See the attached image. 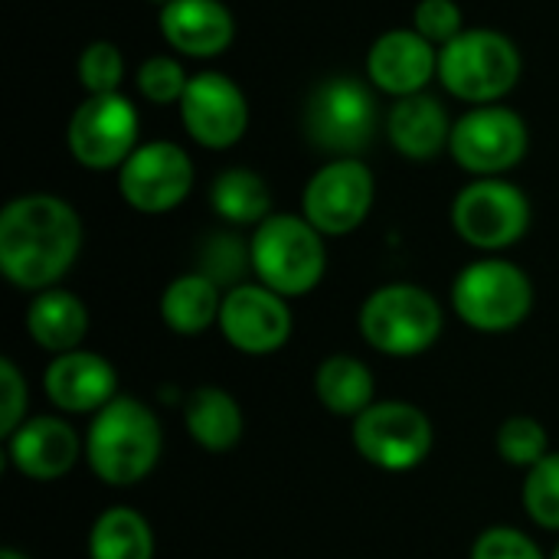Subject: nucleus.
<instances>
[{"label": "nucleus", "instance_id": "36", "mask_svg": "<svg viewBox=\"0 0 559 559\" xmlns=\"http://www.w3.org/2000/svg\"><path fill=\"white\" fill-rule=\"evenodd\" d=\"M550 559H559V544H557V547H554V554H550Z\"/></svg>", "mask_w": 559, "mask_h": 559}, {"label": "nucleus", "instance_id": "7", "mask_svg": "<svg viewBox=\"0 0 559 559\" xmlns=\"http://www.w3.org/2000/svg\"><path fill=\"white\" fill-rule=\"evenodd\" d=\"M301 128L324 154L360 157L377 138V95L357 75H328L311 88Z\"/></svg>", "mask_w": 559, "mask_h": 559}, {"label": "nucleus", "instance_id": "12", "mask_svg": "<svg viewBox=\"0 0 559 559\" xmlns=\"http://www.w3.org/2000/svg\"><path fill=\"white\" fill-rule=\"evenodd\" d=\"M138 108L121 92L85 95L66 124V147L85 170H118L138 147Z\"/></svg>", "mask_w": 559, "mask_h": 559}, {"label": "nucleus", "instance_id": "11", "mask_svg": "<svg viewBox=\"0 0 559 559\" xmlns=\"http://www.w3.org/2000/svg\"><path fill=\"white\" fill-rule=\"evenodd\" d=\"M377 180L360 157H331L301 190V216L324 236H350L373 210Z\"/></svg>", "mask_w": 559, "mask_h": 559}, {"label": "nucleus", "instance_id": "25", "mask_svg": "<svg viewBox=\"0 0 559 559\" xmlns=\"http://www.w3.org/2000/svg\"><path fill=\"white\" fill-rule=\"evenodd\" d=\"M157 537L151 521L128 508L115 504L105 508L88 531V559H154Z\"/></svg>", "mask_w": 559, "mask_h": 559}, {"label": "nucleus", "instance_id": "19", "mask_svg": "<svg viewBox=\"0 0 559 559\" xmlns=\"http://www.w3.org/2000/svg\"><path fill=\"white\" fill-rule=\"evenodd\" d=\"M160 36L187 59H213L233 46L236 16L223 0H167L160 3Z\"/></svg>", "mask_w": 559, "mask_h": 559}, {"label": "nucleus", "instance_id": "14", "mask_svg": "<svg viewBox=\"0 0 559 559\" xmlns=\"http://www.w3.org/2000/svg\"><path fill=\"white\" fill-rule=\"evenodd\" d=\"M219 334L223 341L242 354V357H272L285 350V344L295 334V314L288 298L275 295L272 288L252 282H242L229 292H223L219 308Z\"/></svg>", "mask_w": 559, "mask_h": 559}, {"label": "nucleus", "instance_id": "20", "mask_svg": "<svg viewBox=\"0 0 559 559\" xmlns=\"http://www.w3.org/2000/svg\"><path fill=\"white\" fill-rule=\"evenodd\" d=\"M452 124L455 121L449 118L445 105L429 92L396 98L386 115L390 144L406 160H436L442 151H449Z\"/></svg>", "mask_w": 559, "mask_h": 559}, {"label": "nucleus", "instance_id": "37", "mask_svg": "<svg viewBox=\"0 0 559 559\" xmlns=\"http://www.w3.org/2000/svg\"><path fill=\"white\" fill-rule=\"evenodd\" d=\"M154 3H167V0H154Z\"/></svg>", "mask_w": 559, "mask_h": 559}, {"label": "nucleus", "instance_id": "2", "mask_svg": "<svg viewBox=\"0 0 559 559\" xmlns=\"http://www.w3.org/2000/svg\"><path fill=\"white\" fill-rule=\"evenodd\" d=\"M85 465L105 488H134L154 475L164 455V426L138 396H115L85 429Z\"/></svg>", "mask_w": 559, "mask_h": 559}, {"label": "nucleus", "instance_id": "30", "mask_svg": "<svg viewBox=\"0 0 559 559\" xmlns=\"http://www.w3.org/2000/svg\"><path fill=\"white\" fill-rule=\"evenodd\" d=\"M75 79L85 95H108L121 88L124 79V56L111 39H92L75 62Z\"/></svg>", "mask_w": 559, "mask_h": 559}, {"label": "nucleus", "instance_id": "26", "mask_svg": "<svg viewBox=\"0 0 559 559\" xmlns=\"http://www.w3.org/2000/svg\"><path fill=\"white\" fill-rule=\"evenodd\" d=\"M210 206L229 226H259L272 216V190L249 167H226L210 183Z\"/></svg>", "mask_w": 559, "mask_h": 559}, {"label": "nucleus", "instance_id": "6", "mask_svg": "<svg viewBox=\"0 0 559 559\" xmlns=\"http://www.w3.org/2000/svg\"><path fill=\"white\" fill-rule=\"evenodd\" d=\"M521 72L518 43L488 26H472L439 49V82L459 102L495 105L514 92Z\"/></svg>", "mask_w": 559, "mask_h": 559}, {"label": "nucleus", "instance_id": "10", "mask_svg": "<svg viewBox=\"0 0 559 559\" xmlns=\"http://www.w3.org/2000/svg\"><path fill=\"white\" fill-rule=\"evenodd\" d=\"M527 121L501 102L472 105V111L452 124L449 141L452 160L472 177H504L527 157Z\"/></svg>", "mask_w": 559, "mask_h": 559}, {"label": "nucleus", "instance_id": "22", "mask_svg": "<svg viewBox=\"0 0 559 559\" xmlns=\"http://www.w3.org/2000/svg\"><path fill=\"white\" fill-rule=\"evenodd\" d=\"M183 426L197 449L226 455L242 442L246 416L239 400L223 386H197L183 400Z\"/></svg>", "mask_w": 559, "mask_h": 559}, {"label": "nucleus", "instance_id": "32", "mask_svg": "<svg viewBox=\"0 0 559 559\" xmlns=\"http://www.w3.org/2000/svg\"><path fill=\"white\" fill-rule=\"evenodd\" d=\"M468 559H550L544 554V547L524 534L521 527L514 524H495V527H485L472 550H468Z\"/></svg>", "mask_w": 559, "mask_h": 559}, {"label": "nucleus", "instance_id": "15", "mask_svg": "<svg viewBox=\"0 0 559 559\" xmlns=\"http://www.w3.org/2000/svg\"><path fill=\"white\" fill-rule=\"evenodd\" d=\"M180 121L187 134L206 151H229L246 138L249 102L246 92L223 72H197L180 98Z\"/></svg>", "mask_w": 559, "mask_h": 559}, {"label": "nucleus", "instance_id": "23", "mask_svg": "<svg viewBox=\"0 0 559 559\" xmlns=\"http://www.w3.org/2000/svg\"><path fill=\"white\" fill-rule=\"evenodd\" d=\"M219 308H223V288L206 275H200L197 269L170 278L157 301L164 328L177 337H200L210 328H216Z\"/></svg>", "mask_w": 559, "mask_h": 559}, {"label": "nucleus", "instance_id": "16", "mask_svg": "<svg viewBox=\"0 0 559 559\" xmlns=\"http://www.w3.org/2000/svg\"><path fill=\"white\" fill-rule=\"evenodd\" d=\"M7 465L36 485H52L72 475L85 459V439L62 416H29L13 436L3 439Z\"/></svg>", "mask_w": 559, "mask_h": 559}, {"label": "nucleus", "instance_id": "28", "mask_svg": "<svg viewBox=\"0 0 559 559\" xmlns=\"http://www.w3.org/2000/svg\"><path fill=\"white\" fill-rule=\"evenodd\" d=\"M495 452L504 465L531 472L537 462H544L554 449H550V432L537 416H508L498 432H495Z\"/></svg>", "mask_w": 559, "mask_h": 559}, {"label": "nucleus", "instance_id": "13", "mask_svg": "<svg viewBox=\"0 0 559 559\" xmlns=\"http://www.w3.org/2000/svg\"><path fill=\"white\" fill-rule=\"evenodd\" d=\"M197 167L190 154L174 141L138 144L134 154L118 167L121 200L144 216L174 213L193 190Z\"/></svg>", "mask_w": 559, "mask_h": 559}, {"label": "nucleus", "instance_id": "24", "mask_svg": "<svg viewBox=\"0 0 559 559\" xmlns=\"http://www.w3.org/2000/svg\"><path fill=\"white\" fill-rule=\"evenodd\" d=\"M314 396L337 419H357L377 403V380L367 360L354 354H331L314 370Z\"/></svg>", "mask_w": 559, "mask_h": 559}, {"label": "nucleus", "instance_id": "31", "mask_svg": "<svg viewBox=\"0 0 559 559\" xmlns=\"http://www.w3.org/2000/svg\"><path fill=\"white\" fill-rule=\"evenodd\" d=\"M134 85L154 105H180L190 85V72L177 56H147L134 72Z\"/></svg>", "mask_w": 559, "mask_h": 559}, {"label": "nucleus", "instance_id": "1", "mask_svg": "<svg viewBox=\"0 0 559 559\" xmlns=\"http://www.w3.org/2000/svg\"><path fill=\"white\" fill-rule=\"evenodd\" d=\"M82 216L56 193H23L0 210V272L26 292L56 288L82 252Z\"/></svg>", "mask_w": 559, "mask_h": 559}, {"label": "nucleus", "instance_id": "27", "mask_svg": "<svg viewBox=\"0 0 559 559\" xmlns=\"http://www.w3.org/2000/svg\"><path fill=\"white\" fill-rule=\"evenodd\" d=\"M197 272L206 275L210 282H216L223 292L249 282L252 275V249H249V239L229 233V229H219L213 236H206L200 242V252H197Z\"/></svg>", "mask_w": 559, "mask_h": 559}, {"label": "nucleus", "instance_id": "34", "mask_svg": "<svg viewBox=\"0 0 559 559\" xmlns=\"http://www.w3.org/2000/svg\"><path fill=\"white\" fill-rule=\"evenodd\" d=\"M29 419V383L23 370L3 357L0 360V439L13 436Z\"/></svg>", "mask_w": 559, "mask_h": 559}, {"label": "nucleus", "instance_id": "21", "mask_svg": "<svg viewBox=\"0 0 559 559\" xmlns=\"http://www.w3.org/2000/svg\"><path fill=\"white\" fill-rule=\"evenodd\" d=\"M88 324L92 318L85 301L62 285L29 295V305L23 311V328L29 341L49 357L79 350L88 337Z\"/></svg>", "mask_w": 559, "mask_h": 559}, {"label": "nucleus", "instance_id": "29", "mask_svg": "<svg viewBox=\"0 0 559 559\" xmlns=\"http://www.w3.org/2000/svg\"><path fill=\"white\" fill-rule=\"evenodd\" d=\"M521 501L534 527L559 534V452H550L531 472H524Z\"/></svg>", "mask_w": 559, "mask_h": 559}, {"label": "nucleus", "instance_id": "4", "mask_svg": "<svg viewBox=\"0 0 559 559\" xmlns=\"http://www.w3.org/2000/svg\"><path fill=\"white\" fill-rule=\"evenodd\" d=\"M252 278L282 298L311 295L328 275L324 236L301 213H272L252 236Z\"/></svg>", "mask_w": 559, "mask_h": 559}, {"label": "nucleus", "instance_id": "5", "mask_svg": "<svg viewBox=\"0 0 559 559\" xmlns=\"http://www.w3.org/2000/svg\"><path fill=\"white\" fill-rule=\"evenodd\" d=\"M537 292L531 275L501 255H485L468 262L449 292L455 318L478 334H511L534 311Z\"/></svg>", "mask_w": 559, "mask_h": 559}, {"label": "nucleus", "instance_id": "17", "mask_svg": "<svg viewBox=\"0 0 559 559\" xmlns=\"http://www.w3.org/2000/svg\"><path fill=\"white\" fill-rule=\"evenodd\" d=\"M43 393L62 416H95L118 393V370L95 350H69L49 357L43 367Z\"/></svg>", "mask_w": 559, "mask_h": 559}, {"label": "nucleus", "instance_id": "35", "mask_svg": "<svg viewBox=\"0 0 559 559\" xmlns=\"http://www.w3.org/2000/svg\"><path fill=\"white\" fill-rule=\"evenodd\" d=\"M0 559H29L26 554H20V550H13V547H7V550H0Z\"/></svg>", "mask_w": 559, "mask_h": 559}, {"label": "nucleus", "instance_id": "9", "mask_svg": "<svg viewBox=\"0 0 559 559\" xmlns=\"http://www.w3.org/2000/svg\"><path fill=\"white\" fill-rule=\"evenodd\" d=\"M531 197L504 177H475L452 200L459 239L485 255L514 249L531 229Z\"/></svg>", "mask_w": 559, "mask_h": 559}, {"label": "nucleus", "instance_id": "3", "mask_svg": "<svg viewBox=\"0 0 559 559\" xmlns=\"http://www.w3.org/2000/svg\"><path fill=\"white\" fill-rule=\"evenodd\" d=\"M357 331L370 350L393 360H413L442 341L445 308L423 285L390 282L364 298L357 311Z\"/></svg>", "mask_w": 559, "mask_h": 559}, {"label": "nucleus", "instance_id": "8", "mask_svg": "<svg viewBox=\"0 0 559 559\" xmlns=\"http://www.w3.org/2000/svg\"><path fill=\"white\" fill-rule=\"evenodd\" d=\"M354 452L386 475H406L426 465L436 449V429L426 409L409 400H377L350 423Z\"/></svg>", "mask_w": 559, "mask_h": 559}, {"label": "nucleus", "instance_id": "18", "mask_svg": "<svg viewBox=\"0 0 559 559\" xmlns=\"http://www.w3.org/2000/svg\"><path fill=\"white\" fill-rule=\"evenodd\" d=\"M432 79H439V46L413 26L386 29L367 49V82L383 95H419Z\"/></svg>", "mask_w": 559, "mask_h": 559}, {"label": "nucleus", "instance_id": "33", "mask_svg": "<svg viewBox=\"0 0 559 559\" xmlns=\"http://www.w3.org/2000/svg\"><path fill=\"white\" fill-rule=\"evenodd\" d=\"M413 29L423 33L432 46H449L459 33H465V16L455 0H419L413 7Z\"/></svg>", "mask_w": 559, "mask_h": 559}]
</instances>
